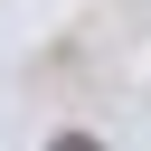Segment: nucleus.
I'll list each match as a JSON object with an SVG mask.
<instances>
[{"label": "nucleus", "instance_id": "nucleus-1", "mask_svg": "<svg viewBox=\"0 0 151 151\" xmlns=\"http://www.w3.org/2000/svg\"><path fill=\"white\" fill-rule=\"evenodd\" d=\"M47 151H104V142H94V132H57Z\"/></svg>", "mask_w": 151, "mask_h": 151}]
</instances>
